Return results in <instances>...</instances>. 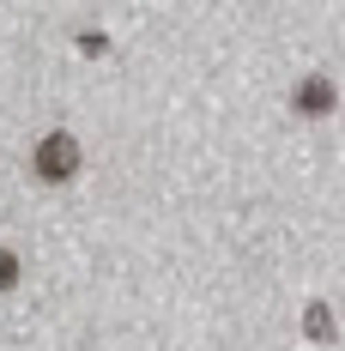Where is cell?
<instances>
[{
    "instance_id": "cell-1",
    "label": "cell",
    "mask_w": 345,
    "mask_h": 351,
    "mask_svg": "<svg viewBox=\"0 0 345 351\" xmlns=\"http://www.w3.org/2000/svg\"><path fill=\"white\" fill-rule=\"evenodd\" d=\"M36 176L43 182H73L79 176V140L73 134H49V140H36Z\"/></svg>"
},
{
    "instance_id": "cell-2",
    "label": "cell",
    "mask_w": 345,
    "mask_h": 351,
    "mask_svg": "<svg viewBox=\"0 0 345 351\" xmlns=\"http://www.w3.org/2000/svg\"><path fill=\"white\" fill-rule=\"evenodd\" d=\"M291 104L303 109V115H327V109H333V85H327V79H303V85L291 91Z\"/></svg>"
},
{
    "instance_id": "cell-3",
    "label": "cell",
    "mask_w": 345,
    "mask_h": 351,
    "mask_svg": "<svg viewBox=\"0 0 345 351\" xmlns=\"http://www.w3.org/2000/svg\"><path fill=\"white\" fill-rule=\"evenodd\" d=\"M303 333H309L315 346H327V339H333V309H327V303H309V309H303Z\"/></svg>"
},
{
    "instance_id": "cell-4",
    "label": "cell",
    "mask_w": 345,
    "mask_h": 351,
    "mask_svg": "<svg viewBox=\"0 0 345 351\" xmlns=\"http://www.w3.org/2000/svg\"><path fill=\"white\" fill-rule=\"evenodd\" d=\"M12 285H19V254L0 248V291H12Z\"/></svg>"
}]
</instances>
